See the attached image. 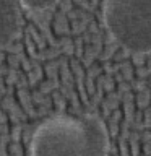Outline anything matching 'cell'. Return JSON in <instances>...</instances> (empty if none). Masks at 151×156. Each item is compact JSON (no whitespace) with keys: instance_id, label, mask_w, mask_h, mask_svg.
Segmentation results:
<instances>
[{"instance_id":"6da1fadb","label":"cell","mask_w":151,"mask_h":156,"mask_svg":"<svg viewBox=\"0 0 151 156\" xmlns=\"http://www.w3.org/2000/svg\"><path fill=\"white\" fill-rule=\"evenodd\" d=\"M109 132L94 114H57L34 129L29 156H107Z\"/></svg>"},{"instance_id":"7a4b0ae2","label":"cell","mask_w":151,"mask_h":156,"mask_svg":"<svg viewBox=\"0 0 151 156\" xmlns=\"http://www.w3.org/2000/svg\"><path fill=\"white\" fill-rule=\"evenodd\" d=\"M107 31L130 52H151V0H104Z\"/></svg>"},{"instance_id":"3957f363","label":"cell","mask_w":151,"mask_h":156,"mask_svg":"<svg viewBox=\"0 0 151 156\" xmlns=\"http://www.w3.org/2000/svg\"><path fill=\"white\" fill-rule=\"evenodd\" d=\"M19 0H0V51L13 41L19 28Z\"/></svg>"},{"instance_id":"277c9868","label":"cell","mask_w":151,"mask_h":156,"mask_svg":"<svg viewBox=\"0 0 151 156\" xmlns=\"http://www.w3.org/2000/svg\"><path fill=\"white\" fill-rule=\"evenodd\" d=\"M57 2L58 0H19L21 7L28 8V10H46Z\"/></svg>"}]
</instances>
